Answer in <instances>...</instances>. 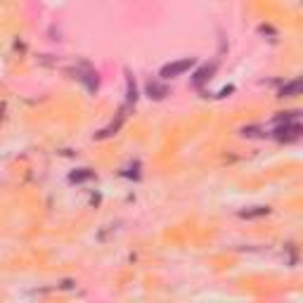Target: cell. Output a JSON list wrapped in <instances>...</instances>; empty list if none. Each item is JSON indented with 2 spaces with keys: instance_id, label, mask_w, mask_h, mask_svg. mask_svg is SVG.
<instances>
[{
  "instance_id": "1",
  "label": "cell",
  "mask_w": 303,
  "mask_h": 303,
  "mask_svg": "<svg viewBox=\"0 0 303 303\" xmlns=\"http://www.w3.org/2000/svg\"><path fill=\"white\" fill-rule=\"evenodd\" d=\"M194 67V57H185V60H178V62H170L166 67H161V78H175V76H180V73L190 71Z\"/></svg>"
},
{
  "instance_id": "2",
  "label": "cell",
  "mask_w": 303,
  "mask_h": 303,
  "mask_svg": "<svg viewBox=\"0 0 303 303\" xmlns=\"http://www.w3.org/2000/svg\"><path fill=\"white\" fill-rule=\"evenodd\" d=\"M275 137L277 140H284V142H291V140H299L301 137V123L294 121V123H284V126H279L277 131H275Z\"/></svg>"
},
{
  "instance_id": "3",
  "label": "cell",
  "mask_w": 303,
  "mask_h": 303,
  "mask_svg": "<svg viewBox=\"0 0 303 303\" xmlns=\"http://www.w3.org/2000/svg\"><path fill=\"white\" fill-rule=\"evenodd\" d=\"M213 71H216V64H206V67H202L199 71L194 73L192 83L197 85V88H199V85H204V83H206V81H208V78L213 76Z\"/></svg>"
},
{
  "instance_id": "4",
  "label": "cell",
  "mask_w": 303,
  "mask_h": 303,
  "mask_svg": "<svg viewBox=\"0 0 303 303\" xmlns=\"http://www.w3.org/2000/svg\"><path fill=\"white\" fill-rule=\"evenodd\" d=\"M147 93H149V97H154V100H161V97L168 95V88L157 83V81H149V83H147Z\"/></svg>"
},
{
  "instance_id": "5",
  "label": "cell",
  "mask_w": 303,
  "mask_h": 303,
  "mask_svg": "<svg viewBox=\"0 0 303 303\" xmlns=\"http://www.w3.org/2000/svg\"><path fill=\"white\" fill-rule=\"evenodd\" d=\"M301 93V81H291V83L282 85V90H279V97H294Z\"/></svg>"
},
{
  "instance_id": "6",
  "label": "cell",
  "mask_w": 303,
  "mask_h": 303,
  "mask_svg": "<svg viewBox=\"0 0 303 303\" xmlns=\"http://www.w3.org/2000/svg\"><path fill=\"white\" fill-rule=\"evenodd\" d=\"M268 213H270L268 206H256L254 211H242L239 216H242V218H258V216H268Z\"/></svg>"
},
{
  "instance_id": "7",
  "label": "cell",
  "mask_w": 303,
  "mask_h": 303,
  "mask_svg": "<svg viewBox=\"0 0 303 303\" xmlns=\"http://www.w3.org/2000/svg\"><path fill=\"white\" fill-rule=\"evenodd\" d=\"M135 100H137V88H135V81H133V76L128 73V102L133 104Z\"/></svg>"
},
{
  "instance_id": "8",
  "label": "cell",
  "mask_w": 303,
  "mask_h": 303,
  "mask_svg": "<svg viewBox=\"0 0 303 303\" xmlns=\"http://www.w3.org/2000/svg\"><path fill=\"white\" fill-rule=\"evenodd\" d=\"M88 178H93V173H90L88 168H81L78 173H71V178H69V180H71V182H81V180H88Z\"/></svg>"
}]
</instances>
